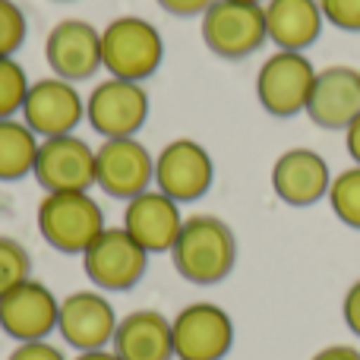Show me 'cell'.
Instances as JSON below:
<instances>
[{
  "label": "cell",
  "instance_id": "obj_1",
  "mask_svg": "<svg viewBox=\"0 0 360 360\" xmlns=\"http://www.w3.org/2000/svg\"><path fill=\"white\" fill-rule=\"evenodd\" d=\"M174 269L190 285H218L237 262V237L221 218L190 215L184 218L174 247Z\"/></svg>",
  "mask_w": 360,
  "mask_h": 360
},
{
  "label": "cell",
  "instance_id": "obj_2",
  "mask_svg": "<svg viewBox=\"0 0 360 360\" xmlns=\"http://www.w3.org/2000/svg\"><path fill=\"white\" fill-rule=\"evenodd\" d=\"M165 41L152 22L139 16H120L101 29V67L114 79L143 82L162 67Z\"/></svg>",
  "mask_w": 360,
  "mask_h": 360
},
{
  "label": "cell",
  "instance_id": "obj_3",
  "mask_svg": "<svg viewBox=\"0 0 360 360\" xmlns=\"http://www.w3.org/2000/svg\"><path fill=\"white\" fill-rule=\"evenodd\" d=\"M38 231L60 253H86L105 231V212L89 193H44L38 202Z\"/></svg>",
  "mask_w": 360,
  "mask_h": 360
},
{
  "label": "cell",
  "instance_id": "obj_4",
  "mask_svg": "<svg viewBox=\"0 0 360 360\" xmlns=\"http://www.w3.org/2000/svg\"><path fill=\"white\" fill-rule=\"evenodd\" d=\"M202 41L224 60H243L269 41L262 4L215 0L202 13Z\"/></svg>",
  "mask_w": 360,
  "mask_h": 360
},
{
  "label": "cell",
  "instance_id": "obj_5",
  "mask_svg": "<svg viewBox=\"0 0 360 360\" xmlns=\"http://www.w3.org/2000/svg\"><path fill=\"white\" fill-rule=\"evenodd\" d=\"M316 67L304 51H275L256 73V98L272 117H294L307 111Z\"/></svg>",
  "mask_w": 360,
  "mask_h": 360
},
{
  "label": "cell",
  "instance_id": "obj_6",
  "mask_svg": "<svg viewBox=\"0 0 360 360\" xmlns=\"http://www.w3.org/2000/svg\"><path fill=\"white\" fill-rule=\"evenodd\" d=\"M82 266L101 291H130L143 281L149 253L124 228H105L82 253Z\"/></svg>",
  "mask_w": 360,
  "mask_h": 360
},
{
  "label": "cell",
  "instance_id": "obj_7",
  "mask_svg": "<svg viewBox=\"0 0 360 360\" xmlns=\"http://www.w3.org/2000/svg\"><path fill=\"white\" fill-rule=\"evenodd\" d=\"M86 117L92 130L105 139H127L136 136L149 120V95L143 82L127 79H105L92 89L86 105Z\"/></svg>",
  "mask_w": 360,
  "mask_h": 360
},
{
  "label": "cell",
  "instance_id": "obj_8",
  "mask_svg": "<svg viewBox=\"0 0 360 360\" xmlns=\"http://www.w3.org/2000/svg\"><path fill=\"white\" fill-rule=\"evenodd\" d=\"M177 360H224L234 345V323L218 304L196 300L171 323Z\"/></svg>",
  "mask_w": 360,
  "mask_h": 360
},
{
  "label": "cell",
  "instance_id": "obj_9",
  "mask_svg": "<svg viewBox=\"0 0 360 360\" xmlns=\"http://www.w3.org/2000/svg\"><path fill=\"white\" fill-rule=\"evenodd\" d=\"M155 180V158L139 139H105L95 149V184L111 199H127L149 190Z\"/></svg>",
  "mask_w": 360,
  "mask_h": 360
},
{
  "label": "cell",
  "instance_id": "obj_10",
  "mask_svg": "<svg viewBox=\"0 0 360 360\" xmlns=\"http://www.w3.org/2000/svg\"><path fill=\"white\" fill-rule=\"evenodd\" d=\"M32 174L44 193H89L95 186V149L73 133L41 139Z\"/></svg>",
  "mask_w": 360,
  "mask_h": 360
},
{
  "label": "cell",
  "instance_id": "obj_11",
  "mask_svg": "<svg viewBox=\"0 0 360 360\" xmlns=\"http://www.w3.org/2000/svg\"><path fill=\"white\" fill-rule=\"evenodd\" d=\"M215 180V162L196 139H174L155 158V184L174 202H196Z\"/></svg>",
  "mask_w": 360,
  "mask_h": 360
},
{
  "label": "cell",
  "instance_id": "obj_12",
  "mask_svg": "<svg viewBox=\"0 0 360 360\" xmlns=\"http://www.w3.org/2000/svg\"><path fill=\"white\" fill-rule=\"evenodd\" d=\"M86 114L79 92L73 82L67 79H38L29 86L22 105V124L29 127L35 136L41 139H54V136H70L76 130V124Z\"/></svg>",
  "mask_w": 360,
  "mask_h": 360
},
{
  "label": "cell",
  "instance_id": "obj_13",
  "mask_svg": "<svg viewBox=\"0 0 360 360\" xmlns=\"http://www.w3.org/2000/svg\"><path fill=\"white\" fill-rule=\"evenodd\" d=\"M57 316L60 304L41 281L25 278L22 285L0 294V329L19 345L44 342L57 329Z\"/></svg>",
  "mask_w": 360,
  "mask_h": 360
},
{
  "label": "cell",
  "instance_id": "obj_14",
  "mask_svg": "<svg viewBox=\"0 0 360 360\" xmlns=\"http://www.w3.org/2000/svg\"><path fill=\"white\" fill-rule=\"evenodd\" d=\"M44 60L57 79L82 82L92 79L101 67V32L82 19H60L48 32Z\"/></svg>",
  "mask_w": 360,
  "mask_h": 360
},
{
  "label": "cell",
  "instance_id": "obj_15",
  "mask_svg": "<svg viewBox=\"0 0 360 360\" xmlns=\"http://www.w3.org/2000/svg\"><path fill=\"white\" fill-rule=\"evenodd\" d=\"M304 114L323 130L345 133L351 120L360 117V70L348 63H332V67L316 70Z\"/></svg>",
  "mask_w": 360,
  "mask_h": 360
},
{
  "label": "cell",
  "instance_id": "obj_16",
  "mask_svg": "<svg viewBox=\"0 0 360 360\" xmlns=\"http://www.w3.org/2000/svg\"><path fill=\"white\" fill-rule=\"evenodd\" d=\"M332 168L316 149L307 146H294V149L281 152L272 165V190L285 205H316L319 199L329 196L332 186Z\"/></svg>",
  "mask_w": 360,
  "mask_h": 360
},
{
  "label": "cell",
  "instance_id": "obj_17",
  "mask_svg": "<svg viewBox=\"0 0 360 360\" xmlns=\"http://www.w3.org/2000/svg\"><path fill=\"white\" fill-rule=\"evenodd\" d=\"M120 228H124L146 253H171L180 228H184L180 202L165 196L162 190H146L127 202L124 224H120Z\"/></svg>",
  "mask_w": 360,
  "mask_h": 360
},
{
  "label": "cell",
  "instance_id": "obj_18",
  "mask_svg": "<svg viewBox=\"0 0 360 360\" xmlns=\"http://www.w3.org/2000/svg\"><path fill=\"white\" fill-rule=\"evenodd\" d=\"M117 323L120 319L111 300L101 297L98 291H76L67 300H60L57 329H60L63 342L79 351H101L105 345H111Z\"/></svg>",
  "mask_w": 360,
  "mask_h": 360
},
{
  "label": "cell",
  "instance_id": "obj_19",
  "mask_svg": "<svg viewBox=\"0 0 360 360\" xmlns=\"http://www.w3.org/2000/svg\"><path fill=\"white\" fill-rule=\"evenodd\" d=\"M111 348L120 360H171L174 335L171 319L158 310H133L117 323Z\"/></svg>",
  "mask_w": 360,
  "mask_h": 360
},
{
  "label": "cell",
  "instance_id": "obj_20",
  "mask_svg": "<svg viewBox=\"0 0 360 360\" xmlns=\"http://www.w3.org/2000/svg\"><path fill=\"white\" fill-rule=\"evenodd\" d=\"M266 35L278 51H307L323 35L319 0H266Z\"/></svg>",
  "mask_w": 360,
  "mask_h": 360
},
{
  "label": "cell",
  "instance_id": "obj_21",
  "mask_svg": "<svg viewBox=\"0 0 360 360\" xmlns=\"http://www.w3.org/2000/svg\"><path fill=\"white\" fill-rule=\"evenodd\" d=\"M38 136L16 117L0 120V180H19L32 174L38 158Z\"/></svg>",
  "mask_w": 360,
  "mask_h": 360
},
{
  "label": "cell",
  "instance_id": "obj_22",
  "mask_svg": "<svg viewBox=\"0 0 360 360\" xmlns=\"http://www.w3.org/2000/svg\"><path fill=\"white\" fill-rule=\"evenodd\" d=\"M326 199H329L338 221L360 231V165H351V168L338 171V174L332 177L329 196Z\"/></svg>",
  "mask_w": 360,
  "mask_h": 360
},
{
  "label": "cell",
  "instance_id": "obj_23",
  "mask_svg": "<svg viewBox=\"0 0 360 360\" xmlns=\"http://www.w3.org/2000/svg\"><path fill=\"white\" fill-rule=\"evenodd\" d=\"M25 95H29V79L25 70L13 57H0V120L16 117L22 111Z\"/></svg>",
  "mask_w": 360,
  "mask_h": 360
},
{
  "label": "cell",
  "instance_id": "obj_24",
  "mask_svg": "<svg viewBox=\"0 0 360 360\" xmlns=\"http://www.w3.org/2000/svg\"><path fill=\"white\" fill-rule=\"evenodd\" d=\"M29 272H32V259L22 243L13 240V237H0V294L22 285L29 278Z\"/></svg>",
  "mask_w": 360,
  "mask_h": 360
},
{
  "label": "cell",
  "instance_id": "obj_25",
  "mask_svg": "<svg viewBox=\"0 0 360 360\" xmlns=\"http://www.w3.org/2000/svg\"><path fill=\"white\" fill-rule=\"evenodd\" d=\"M25 41V13L13 0H0V57H13Z\"/></svg>",
  "mask_w": 360,
  "mask_h": 360
},
{
  "label": "cell",
  "instance_id": "obj_26",
  "mask_svg": "<svg viewBox=\"0 0 360 360\" xmlns=\"http://www.w3.org/2000/svg\"><path fill=\"white\" fill-rule=\"evenodd\" d=\"M323 19L342 32H360V0H319Z\"/></svg>",
  "mask_w": 360,
  "mask_h": 360
},
{
  "label": "cell",
  "instance_id": "obj_27",
  "mask_svg": "<svg viewBox=\"0 0 360 360\" xmlns=\"http://www.w3.org/2000/svg\"><path fill=\"white\" fill-rule=\"evenodd\" d=\"M10 360H67V357H63V351H57L48 342H22L10 354Z\"/></svg>",
  "mask_w": 360,
  "mask_h": 360
},
{
  "label": "cell",
  "instance_id": "obj_28",
  "mask_svg": "<svg viewBox=\"0 0 360 360\" xmlns=\"http://www.w3.org/2000/svg\"><path fill=\"white\" fill-rule=\"evenodd\" d=\"M342 316H345V326L351 329V335H357V338H360V278L348 288V291H345Z\"/></svg>",
  "mask_w": 360,
  "mask_h": 360
},
{
  "label": "cell",
  "instance_id": "obj_29",
  "mask_svg": "<svg viewBox=\"0 0 360 360\" xmlns=\"http://www.w3.org/2000/svg\"><path fill=\"white\" fill-rule=\"evenodd\" d=\"M215 0H158L162 10H168L171 16H202Z\"/></svg>",
  "mask_w": 360,
  "mask_h": 360
},
{
  "label": "cell",
  "instance_id": "obj_30",
  "mask_svg": "<svg viewBox=\"0 0 360 360\" xmlns=\"http://www.w3.org/2000/svg\"><path fill=\"white\" fill-rule=\"evenodd\" d=\"M310 360H360V351L354 345H326V348L316 351Z\"/></svg>",
  "mask_w": 360,
  "mask_h": 360
},
{
  "label": "cell",
  "instance_id": "obj_31",
  "mask_svg": "<svg viewBox=\"0 0 360 360\" xmlns=\"http://www.w3.org/2000/svg\"><path fill=\"white\" fill-rule=\"evenodd\" d=\"M345 149H348L351 162L360 165V117L351 120L348 130H345Z\"/></svg>",
  "mask_w": 360,
  "mask_h": 360
},
{
  "label": "cell",
  "instance_id": "obj_32",
  "mask_svg": "<svg viewBox=\"0 0 360 360\" xmlns=\"http://www.w3.org/2000/svg\"><path fill=\"white\" fill-rule=\"evenodd\" d=\"M76 360H120V357L114 354V351H105V348H101V351H82V354L76 357Z\"/></svg>",
  "mask_w": 360,
  "mask_h": 360
},
{
  "label": "cell",
  "instance_id": "obj_33",
  "mask_svg": "<svg viewBox=\"0 0 360 360\" xmlns=\"http://www.w3.org/2000/svg\"><path fill=\"white\" fill-rule=\"evenodd\" d=\"M243 4H262V0H243Z\"/></svg>",
  "mask_w": 360,
  "mask_h": 360
}]
</instances>
